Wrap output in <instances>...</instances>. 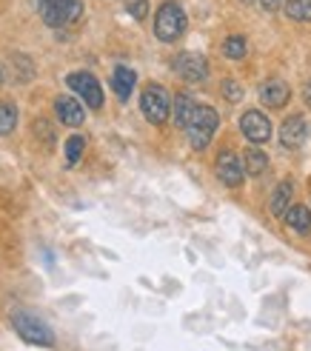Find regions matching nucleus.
Segmentation results:
<instances>
[{
	"instance_id": "11",
	"label": "nucleus",
	"mask_w": 311,
	"mask_h": 351,
	"mask_svg": "<svg viewBox=\"0 0 311 351\" xmlns=\"http://www.w3.org/2000/svg\"><path fill=\"white\" fill-rule=\"evenodd\" d=\"M306 120L300 114H291L286 123H283V129H280V143L283 149H300L303 146V140H306Z\"/></svg>"
},
{
	"instance_id": "25",
	"label": "nucleus",
	"mask_w": 311,
	"mask_h": 351,
	"mask_svg": "<svg viewBox=\"0 0 311 351\" xmlns=\"http://www.w3.org/2000/svg\"><path fill=\"white\" fill-rule=\"evenodd\" d=\"M303 100H306V103H308V106H311V83H308V86H306V89H303Z\"/></svg>"
},
{
	"instance_id": "24",
	"label": "nucleus",
	"mask_w": 311,
	"mask_h": 351,
	"mask_svg": "<svg viewBox=\"0 0 311 351\" xmlns=\"http://www.w3.org/2000/svg\"><path fill=\"white\" fill-rule=\"evenodd\" d=\"M260 6H263L266 12H277V9L283 6V0H260Z\"/></svg>"
},
{
	"instance_id": "22",
	"label": "nucleus",
	"mask_w": 311,
	"mask_h": 351,
	"mask_svg": "<svg viewBox=\"0 0 311 351\" xmlns=\"http://www.w3.org/2000/svg\"><path fill=\"white\" fill-rule=\"evenodd\" d=\"M126 9H129V14H132V17H137V21H143V17L149 14V0H129Z\"/></svg>"
},
{
	"instance_id": "4",
	"label": "nucleus",
	"mask_w": 311,
	"mask_h": 351,
	"mask_svg": "<svg viewBox=\"0 0 311 351\" xmlns=\"http://www.w3.org/2000/svg\"><path fill=\"white\" fill-rule=\"evenodd\" d=\"M40 14L49 26H66L80 21L83 14V3L80 0H40Z\"/></svg>"
},
{
	"instance_id": "9",
	"label": "nucleus",
	"mask_w": 311,
	"mask_h": 351,
	"mask_svg": "<svg viewBox=\"0 0 311 351\" xmlns=\"http://www.w3.org/2000/svg\"><path fill=\"white\" fill-rule=\"evenodd\" d=\"M240 129H243L246 140H251V143H266L269 134H271V123L263 112L251 109V112L243 114V120H240Z\"/></svg>"
},
{
	"instance_id": "5",
	"label": "nucleus",
	"mask_w": 311,
	"mask_h": 351,
	"mask_svg": "<svg viewBox=\"0 0 311 351\" xmlns=\"http://www.w3.org/2000/svg\"><path fill=\"white\" fill-rule=\"evenodd\" d=\"M140 109H143L146 120L154 123V126L166 123V117H169V95H166L163 86H158V83L146 86L143 97H140Z\"/></svg>"
},
{
	"instance_id": "6",
	"label": "nucleus",
	"mask_w": 311,
	"mask_h": 351,
	"mask_svg": "<svg viewBox=\"0 0 311 351\" xmlns=\"http://www.w3.org/2000/svg\"><path fill=\"white\" fill-rule=\"evenodd\" d=\"M66 83L72 86V92L83 97V103L89 109H100L103 106V89H100V83L95 80V75L89 72H75V75H69Z\"/></svg>"
},
{
	"instance_id": "16",
	"label": "nucleus",
	"mask_w": 311,
	"mask_h": 351,
	"mask_svg": "<svg viewBox=\"0 0 311 351\" xmlns=\"http://www.w3.org/2000/svg\"><path fill=\"white\" fill-rule=\"evenodd\" d=\"M195 106L197 103L192 100V95H177L175 97V109H171V114H175V123L180 129H186V123H188V117H192V112H195Z\"/></svg>"
},
{
	"instance_id": "13",
	"label": "nucleus",
	"mask_w": 311,
	"mask_h": 351,
	"mask_svg": "<svg viewBox=\"0 0 311 351\" xmlns=\"http://www.w3.org/2000/svg\"><path fill=\"white\" fill-rule=\"evenodd\" d=\"M134 83H137V75L132 72L129 66H117L114 75H112V89L120 100H129L132 92H134Z\"/></svg>"
},
{
	"instance_id": "8",
	"label": "nucleus",
	"mask_w": 311,
	"mask_h": 351,
	"mask_svg": "<svg viewBox=\"0 0 311 351\" xmlns=\"http://www.w3.org/2000/svg\"><path fill=\"white\" fill-rule=\"evenodd\" d=\"M175 72L186 80V83H200L206 80V75H209V63H206L203 55H195V51H183V55L175 58Z\"/></svg>"
},
{
	"instance_id": "1",
	"label": "nucleus",
	"mask_w": 311,
	"mask_h": 351,
	"mask_svg": "<svg viewBox=\"0 0 311 351\" xmlns=\"http://www.w3.org/2000/svg\"><path fill=\"white\" fill-rule=\"evenodd\" d=\"M217 123H220V117H217V112L212 106H195L192 117H188V123H186V134H188L192 149L203 152L206 146L212 143V137L217 132Z\"/></svg>"
},
{
	"instance_id": "19",
	"label": "nucleus",
	"mask_w": 311,
	"mask_h": 351,
	"mask_svg": "<svg viewBox=\"0 0 311 351\" xmlns=\"http://www.w3.org/2000/svg\"><path fill=\"white\" fill-rule=\"evenodd\" d=\"M14 126H17V109H14V103L0 100V134L14 132Z\"/></svg>"
},
{
	"instance_id": "23",
	"label": "nucleus",
	"mask_w": 311,
	"mask_h": 351,
	"mask_svg": "<svg viewBox=\"0 0 311 351\" xmlns=\"http://www.w3.org/2000/svg\"><path fill=\"white\" fill-rule=\"evenodd\" d=\"M223 95H226L229 103H237L240 97H243V86L234 83V80H226V83H223Z\"/></svg>"
},
{
	"instance_id": "14",
	"label": "nucleus",
	"mask_w": 311,
	"mask_h": 351,
	"mask_svg": "<svg viewBox=\"0 0 311 351\" xmlns=\"http://www.w3.org/2000/svg\"><path fill=\"white\" fill-rule=\"evenodd\" d=\"M283 217H286V223L295 232H300V234H308L311 232V208L308 206H291Z\"/></svg>"
},
{
	"instance_id": "12",
	"label": "nucleus",
	"mask_w": 311,
	"mask_h": 351,
	"mask_svg": "<svg viewBox=\"0 0 311 351\" xmlns=\"http://www.w3.org/2000/svg\"><path fill=\"white\" fill-rule=\"evenodd\" d=\"M55 112H58L60 123H66V126H80V123L86 120L83 106H80V103H77L72 95H63V97H58V103H55Z\"/></svg>"
},
{
	"instance_id": "21",
	"label": "nucleus",
	"mask_w": 311,
	"mask_h": 351,
	"mask_svg": "<svg viewBox=\"0 0 311 351\" xmlns=\"http://www.w3.org/2000/svg\"><path fill=\"white\" fill-rule=\"evenodd\" d=\"M83 149H86V137L72 134V137L66 140V160H69V166H77V163H80Z\"/></svg>"
},
{
	"instance_id": "3",
	"label": "nucleus",
	"mask_w": 311,
	"mask_h": 351,
	"mask_svg": "<svg viewBox=\"0 0 311 351\" xmlns=\"http://www.w3.org/2000/svg\"><path fill=\"white\" fill-rule=\"evenodd\" d=\"M186 29V14L177 3H163L158 17H154V34L163 40V43H171L177 40Z\"/></svg>"
},
{
	"instance_id": "20",
	"label": "nucleus",
	"mask_w": 311,
	"mask_h": 351,
	"mask_svg": "<svg viewBox=\"0 0 311 351\" xmlns=\"http://www.w3.org/2000/svg\"><path fill=\"white\" fill-rule=\"evenodd\" d=\"M223 55H226L229 60L246 58V38H240V34H232V38H226V43H223Z\"/></svg>"
},
{
	"instance_id": "2",
	"label": "nucleus",
	"mask_w": 311,
	"mask_h": 351,
	"mask_svg": "<svg viewBox=\"0 0 311 351\" xmlns=\"http://www.w3.org/2000/svg\"><path fill=\"white\" fill-rule=\"evenodd\" d=\"M12 326H14L17 335H21V340H26L29 346H51V343H55V335H51V328H49L40 317L29 314V311L14 314Z\"/></svg>"
},
{
	"instance_id": "10",
	"label": "nucleus",
	"mask_w": 311,
	"mask_h": 351,
	"mask_svg": "<svg viewBox=\"0 0 311 351\" xmlns=\"http://www.w3.org/2000/svg\"><path fill=\"white\" fill-rule=\"evenodd\" d=\"M288 97H291V89L283 80H277V77L266 80L260 86V100H263V106H269V109H283L288 103Z\"/></svg>"
},
{
	"instance_id": "7",
	"label": "nucleus",
	"mask_w": 311,
	"mask_h": 351,
	"mask_svg": "<svg viewBox=\"0 0 311 351\" xmlns=\"http://www.w3.org/2000/svg\"><path fill=\"white\" fill-rule=\"evenodd\" d=\"M217 180L223 186H229V189H237V186H243V157L234 154V152H220L217 157Z\"/></svg>"
},
{
	"instance_id": "18",
	"label": "nucleus",
	"mask_w": 311,
	"mask_h": 351,
	"mask_svg": "<svg viewBox=\"0 0 311 351\" xmlns=\"http://www.w3.org/2000/svg\"><path fill=\"white\" fill-rule=\"evenodd\" d=\"M283 9L291 21H300V23L311 21V0H286Z\"/></svg>"
},
{
	"instance_id": "17",
	"label": "nucleus",
	"mask_w": 311,
	"mask_h": 351,
	"mask_svg": "<svg viewBox=\"0 0 311 351\" xmlns=\"http://www.w3.org/2000/svg\"><path fill=\"white\" fill-rule=\"evenodd\" d=\"M291 195H295V189H291V183H280L277 191H274V197H271V215L274 217H283L286 215V208L291 203Z\"/></svg>"
},
{
	"instance_id": "15",
	"label": "nucleus",
	"mask_w": 311,
	"mask_h": 351,
	"mask_svg": "<svg viewBox=\"0 0 311 351\" xmlns=\"http://www.w3.org/2000/svg\"><path fill=\"white\" fill-rule=\"evenodd\" d=\"M269 169V157L260 149H249L243 154V171L251 174V178H260V174Z\"/></svg>"
}]
</instances>
